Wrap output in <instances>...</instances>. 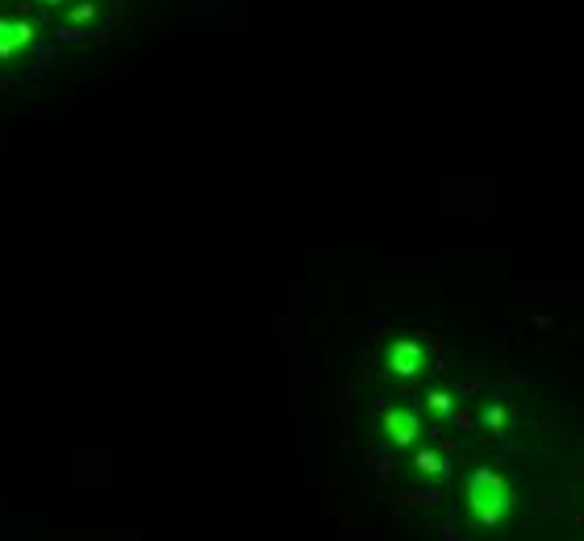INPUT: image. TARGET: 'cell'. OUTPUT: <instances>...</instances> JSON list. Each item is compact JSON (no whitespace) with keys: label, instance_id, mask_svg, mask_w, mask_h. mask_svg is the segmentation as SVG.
I'll use <instances>...</instances> for the list:
<instances>
[{"label":"cell","instance_id":"6da1fadb","mask_svg":"<svg viewBox=\"0 0 584 541\" xmlns=\"http://www.w3.org/2000/svg\"><path fill=\"white\" fill-rule=\"evenodd\" d=\"M468 504H472V517L480 525H497L510 508V483L501 479L497 470H476L472 483H468Z\"/></svg>","mask_w":584,"mask_h":541},{"label":"cell","instance_id":"7a4b0ae2","mask_svg":"<svg viewBox=\"0 0 584 541\" xmlns=\"http://www.w3.org/2000/svg\"><path fill=\"white\" fill-rule=\"evenodd\" d=\"M384 429H389V437L397 445H409L422 433V425H417V412L414 409H392L389 417H384Z\"/></svg>","mask_w":584,"mask_h":541},{"label":"cell","instance_id":"3957f363","mask_svg":"<svg viewBox=\"0 0 584 541\" xmlns=\"http://www.w3.org/2000/svg\"><path fill=\"white\" fill-rule=\"evenodd\" d=\"M389 362H392V371L397 375H417L422 371V362H426V350L417 346V342H397Z\"/></svg>","mask_w":584,"mask_h":541},{"label":"cell","instance_id":"277c9868","mask_svg":"<svg viewBox=\"0 0 584 541\" xmlns=\"http://www.w3.org/2000/svg\"><path fill=\"white\" fill-rule=\"evenodd\" d=\"M30 38H34V30H30V21H17V25L0 21V59H9L13 50H17V46H25Z\"/></svg>","mask_w":584,"mask_h":541},{"label":"cell","instance_id":"5b68a950","mask_svg":"<svg viewBox=\"0 0 584 541\" xmlns=\"http://www.w3.org/2000/svg\"><path fill=\"white\" fill-rule=\"evenodd\" d=\"M417 462H422V470H430V475H434V470H447V467H442V462H438L434 454H422V458H417Z\"/></svg>","mask_w":584,"mask_h":541},{"label":"cell","instance_id":"8992f818","mask_svg":"<svg viewBox=\"0 0 584 541\" xmlns=\"http://www.w3.org/2000/svg\"><path fill=\"white\" fill-rule=\"evenodd\" d=\"M47 4H59V0H47Z\"/></svg>","mask_w":584,"mask_h":541}]
</instances>
